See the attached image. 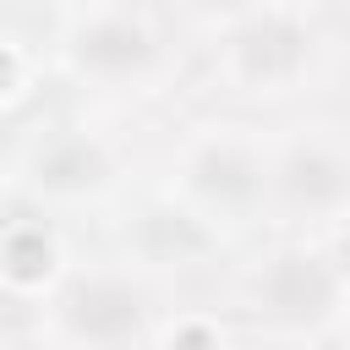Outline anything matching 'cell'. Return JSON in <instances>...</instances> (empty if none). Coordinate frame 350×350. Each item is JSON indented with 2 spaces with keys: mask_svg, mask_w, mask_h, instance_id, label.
Here are the masks:
<instances>
[{
  "mask_svg": "<svg viewBox=\"0 0 350 350\" xmlns=\"http://www.w3.org/2000/svg\"><path fill=\"white\" fill-rule=\"evenodd\" d=\"M230 60H235V77L241 82H257V88H279V82H295L312 60V27L290 11H262V16H246L235 44H230Z\"/></svg>",
  "mask_w": 350,
  "mask_h": 350,
  "instance_id": "2",
  "label": "cell"
},
{
  "mask_svg": "<svg viewBox=\"0 0 350 350\" xmlns=\"http://www.w3.org/2000/svg\"><path fill=\"white\" fill-rule=\"evenodd\" d=\"M142 290L115 279V273H88V279H71L66 295H60V328L71 339H88V345H120L142 328Z\"/></svg>",
  "mask_w": 350,
  "mask_h": 350,
  "instance_id": "3",
  "label": "cell"
},
{
  "mask_svg": "<svg viewBox=\"0 0 350 350\" xmlns=\"http://www.w3.org/2000/svg\"><path fill=\"white\" fill-rule=\"evenodd\" d=\"M49 262H55V241L44 235V230H11L5 241H0V268L16 279V284H33V279H44L49 273Z\"/></svg>",
  "mask_w": 350,
  "mask_h": 350,
  "instance_id": "9",
  "label": "cell"
},
{
  "mask_svg": "<svg viewBox=\"0 0 350 350\" xmlns=\"http://www.w3.org/2000/svg\"><path fill=\"white\" fill-rule=\"evenodd\" d=\"M131 246H137L148 262L175 268V262H197V257H208V252H213V235H208V224L191 219L186 208H164V202H159V208H148V213L137 219Z\"/></svg>",
  "mask_w": 350,
  "mask_h": 350,
  "instance_id": "8",
  "label": "cell"
},
{
  "mask_svg": "<svg viewBox=\"0 0 350 350\" xmlns=\"http://www.w3.org/2000/svg\"><path fill=\"white\" fill-rule=\"evenodd\" d=\"M159 44L153 33L137 22V16H93L71 33V60L77 71L98 77V82H126V77H142L153 66Z\"/></svg>",
  "mask_w": 350,
  "mask_h": 350,
  "instance_id": "4",
  "label": "cell"
},
{
  "mask_svg": "<svg viewBox=\"0 0 350 350\" xmlns=\"http://www.w3.org/2000/svg\"><path fill=\"white\" fill-rule=\"evenodd\" d=\"M197 11H213V16H241V11H252L257 0H191Z\"/></svg>",
  "mask_w": 350,
  "mask_h": 350,
  "instance_id": "10",
  "label": "cell"
},
{
  "mask_svg": "<svg viewBox=\"0 0 350 350\" xmlns=\"http://www.w3.org/2000/svg\"><path fill=\"white\" fill-rule=\"evenodd\" d=\"M109 175H115V159L93 137H55L49 148L33 153V186L55 191V197L98 191V186H109Z\"/></svg>",
  "mask_w": 350,
  "mask_h": 350,
  "instance_id": "6",
  "label": "cell"
},
{
  "mask_svg": "<svg viewBox=\"0 0 350 350\" xmlns=\"http://www.w3.org/2000/svg\"><path fill=\"white\" fill-rule=\"evenodd\" d=\"M186 186L213 208H246L262 197V164L241 142H202L186 159Z\"/></svg>",
  "mask_w": 350,
  "mask_h": 350,
  "instance_id": "5",
  "label": "cell"
},
{
  "mask_svg": "<svg viewBox=\"0 0 350 350\" xmlns=\"http://www.w3.org/2000/svg\"><path fill=\"white\" fill-rule=\"evenodd\" d=\"M339 262L317 257V252H279L262 273H257V301L268 317L312 328L339 306Z\"/></svg>",
  "mask_w": 350,
  "mask_h": 350,
  "instance_id": "1",
  "label": "cell"
},
{
  "mask_svg": "<svg viewBox=\"0 0 350 350\" xmlns=\"http://www.w3.org/2000/svg\"><path fill=\"white\" fill-rule=\"evenodd\" d=\"M345 186H350L345 180V159L334 148H323V142H301L279 164V191L306 213H334L345 202Z\"/></svg>",
  "mask_w": 350,
  "mask_h": 350,
  "instance_id": "7",
  "label": "cell"
}]
</instances>
